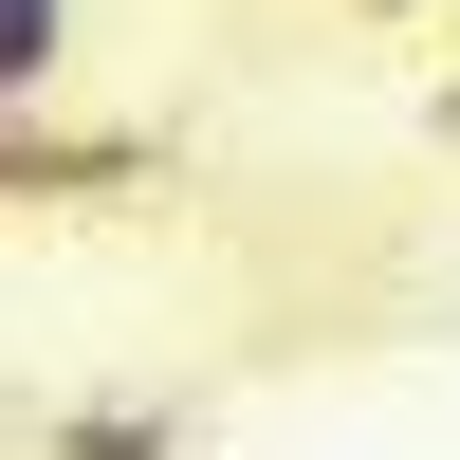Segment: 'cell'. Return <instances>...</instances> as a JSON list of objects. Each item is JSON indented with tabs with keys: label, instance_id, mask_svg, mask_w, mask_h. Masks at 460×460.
Masks as SVG:
<instances>
[{
	"label": "cell",
	"instance_id": "7a4b0ae2",
	"mask_svg": "<svg viewBox=\"0 0 460 460\" xmlns=\"http://www.w3.org/2000/svg\"><path fill=\"white\" fill-rule=\"evenodd\" d=\"M387 19H405V0H387Z\"/></svg>",
	"mask_w": 460,
	"mask_h": 460
},
{
	"label": "cell",
	"instance_id": "6da1fadb",
	"mask_svg": "<svg viewBox=\"0 0 460 460\" xmlns=\"http://www.w3.org/2000/svg\"><path fill=\"white\" fill-rule=\"evenodd\" d=\"M74 74V0H0V111H37Z\"/></svg>",
	"mask_w": 460,
	"mask_h": 460
}]
</instances>
